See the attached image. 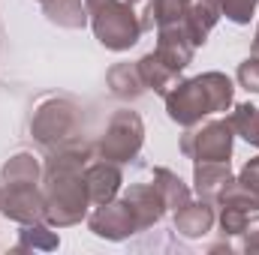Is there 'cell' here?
I'll return each mask as SVG.
<instances>
[{
    "label": "cell",
    "mask_w": 259,
    "mask_h": 255,
    "mask_svg": "<svg viewBox=\"0 0 259 255\" xmlns=\"http://www.w3.org/2000/svg\"><path fill=\"white\" fill-rule=\"evenodd\" d=\"M91 159V147L84 141H69L55 147L42 168L46 192V222L55 228L78 225L88 216L91 195L84 183V165Z\"/></svg>",
    "instance_id": "1"
},
{
    "label": "cell",
    "mask_w": 259,
    "mask_h": 255,
    "mask_svg": "<svg viewBox=\"0 0 259 255\" xmlns=\"http://www.w3.org/2000/svg\"><path fill=\"white\" fill-rule=\"evenodd\" d=\"M232 96H235V84L223 72H202L196 78H178L163 93L169 120L184 129L202 123L205 117L217 111H226L232 105Z\"/></svg>",
    "instance_id": "2"
},
{
    "label": "cell",
    "mask_w": 259,
    "mask_h": 255,
    "mask_svg": "<svg viewBox=\"0 0 259 255\" xmlns=\"http://www.w3.org/2000/svg\"><path fill=\"white\" fill-rule=\"evenodd\" d=\"M88 3V24L94 36L109 51H127L142 36V18L133 12L127 0H84Z\"/></svg>",
    "instance_id": "3"
},
{
    "label": "cell",
    "mask_w": 259,
    "mask_h": 255,
    "mask_svg": "<svg viewBox=\"0 0 259 255\" xmlns=\"http://www.w3.org/2000/svg\"><path fill=\"white\" fill-rule=\"evenodd\" d=\"M78 129H81L78 105L66 96H52V99L39 102L33 117H30V135L46 150H55V147L75 141Z\"/></svg>",
    "instance_id": "4"
},
{
    "label": "cell",
    "mask_w": 259,
    "mask_h": 255,
    "mask_svg": "<svg viewBox=\"0 0 259 255\" xmlns=\"http://www.w3.org/2000/svg\"><path fill=\"white\" fill-rule=\"evenodd\" d=\"M235 132L229 120H205L193 123L181 135V153L193 162H229Z\"/></svg>",
    "instance_id": "5"
},
{
    "label": "cell",
    "mask_w": 259,
    "mask_h": 255,
    "mask_svg": "<svg viewBox=\"0 0 259 255\" xmlns=\"http://www.w3.org/2000/svg\"><path fill=\"white\" fill-rule=\"evenodd\" d=\"M142 144H145V123L136 111L124 108V111L112 114L97 150H100V159H109V162L121 165V162H130V159L139 156Z\"/></svg>",
    "instance_id": "6"
},
{
    "label": "cell",
    "mask_w": 259,
    "mask_h": 255,
    "mask_svg": "<svg viewBox=\"0 0 259 255\" xmlns=\"http://www.w3.org/2000/svg\"><path fill=\"white\" fill-rule=\"evenodd\" d=\"M0 213L18 225L46 222V192L36 183H6L0 192Z\"/></svg>",
    "instance_id": "7"
},
{
    "label": "cell",
    "mask_w": 259,
    "mask_h": 255,
    "mask_svg": "<svg viewBox=\"0 0 259 255\" xmlns=\"http://www.w3.org/2000/svg\"><path fill=\"white\" fill-rule=\"evenodd\" d=\"M88 228L103 240H127L130 234L139 231L136 216L124 198H112L106 204H97L94 213L88 216Z\"/></svg>",
    "instance_id": "8"
},
{
    "label": "cell",
    "mask_w": 259,
    "mask_h": 255,
    "mask_svg": "<svg viewBox=\"0 0 259 255\" xmlns=\"http://www.w3.org/2000/svg\"><path fill=\"white\" fill-rule=\"evenodd\" d=\"M166 66H172L175 72L187 69L193 63L196 45L184 27V21H175V24H163L157 27V51H154Z\"/></svg>",
    "instance_id": "9"
},
{
    "label": "cell",
    "mask_w": 259,
    "mask_h": 255,
    "mask_svg": "<svg viewBox=\"0 0 259 255\" xmlns=\"http://www.w3.org/2000/svg\"><path fill=\"white\" fill-rule=\"evenodd\" d=\"M84 183H88V195H91V204H106L112 198H118L121 183H124V174H121V165L118 162H109V159H97V162H88L84 165Z\"/></svg>",
    "instance_id": "10"
},
{
    "label": "cell",
    "mask_w": 259,
    "mask_h": 255,
    "mask_svg": "<svg viewBox=\"0 0 259 255\" xmlns=\"http://www.w3.org/2000/svg\"><path fill=\"white\" fill-rule=\"evenodd\" d=\"M121 198L130 204L139 231L157 225V222L163 219V213H166V201H163V195H160V189H157L154 183H133Z\"/></svg>",
    "instance_id": "11"
},
{
    "label": "cell",
    "mask_w": 259,
    "mask_h": 255,
    "mask_svg": "<svg viewBox=\"0 0 259 255\" xmlns=\"http://www.w3.org/2000/svg\"><path fill=\"white\" fill-rule=\"evenodd\" d=\"M232 180L229 162H196L193 168V189L202 201L217 204L220 192L226 189V183Z\"/></svg>",
    "instance_id": "12"
},
{
    "label": "cell",
    "mask_w": 259,
    "mask_h": 255,
    "mask_svg": "<svg viewBox=\"0 0 259 255\" xmlns=\"http://www.w3.org/2000/svg\"><path fill=\"white\" fill-rule=\"evenodd\" d=\"M211 225H214V210H211V204L208 201H187L181 210H175V231L181 234V237H205L208 231H211Z\"/></svg>",
    "instance_id": "13"
},
{
    "label": "cell",
    "mask_w": 259,
    "mask_h": 255,
    "mask_svg": "<svg viewBox=\"0 0 259 255\" xmlns=\"http://www.w3.org/2000/svg\"><path fill=\"white\" fill-rule=\"evenodd\" d=\"M217 21H220V0H190V9L184 15V27H187L196 48L208 42V33L214 30Z\"/></svg>",
    "instance_id": "14"
},
{
    "label": "cell",
    "mask_w": 259,
    "mask_h": 255,
    "mask_svg": "<svg viewBox=\"0 0 259 255\" xmlns=\"http://www.w3.org/2000/svg\"><path fill=\"white\" fill-rule=\"evenodd\" d=\"M42 15L66 30H81L88 24V3L84 0H46Z\"/></svg>",
    "instance_id": "15"
},
{
    "label": "cell",
    "mask_w": 259,
    "mask_h": 255,
    "mask_svg": "<svg viewBox=\"0 0 259 255\" xmlns=\"http://www.w3.org/2000/svg\"><path fill=\"white\" fill-rule=\"evenodd\" d=\"M136 66H139V75H142V81H145V90H154V93H160V96L181 78V72H175L172 66H166L154 51L145 54L142 60H136Z\"/></svg>",
    "instance_id": "16"
},
{
    "label": "cell",
    "mask_w": 259,
    "mask_h": 255,
    "mask_svg": "<svg viewBox=\"0 0 259 255\" xmlns=\"http://www.w3.org/2000/svg\"><path fill=\"white\" fill-rule=\"evenodd\" d=\"M58 246H61L58 231H52L49 222H33V225H21L18 243L12 252H52Z\"/></svg>",
    "instance_id": "17"
},
{
    "label": "cell",
    "mask_w": 259,
    "mask_h": 255,
    "mask_svg": "<svg viewBox=\"0 0 259 255\" xmlns=\"http://www.w3.org/2000/svg\"><path fill=\"white\" fill-rule=\"evenodd\" d=\"M106 81H109V90L118 99H139L145 93V81H142L136 63H115L109 69Z\"/></svg>",
    "instance_id": "18"
},
{
    "label": "cell",
    "mask_w": 259,
    "mask_h": 255,
    "mask_svg": "<svg viewBox=\"0 0 259 255\" xmlns=\"http://www.w3.org/2000/svg\"><path fill=\"white\" fill-rule=\"evenodd\" d=\"M187 9H190V0H151L148 9H145V15H142V30L184 21Z\"/></svg>",
    "instance_id": "19"
},
{
    "label": "cell",
    "mask_w": 259,
    "mask_h": 255,
    "mask_svg": "<svg viewBox=\"0 0 259 255\" xmlns=\"http://www.w3.org/2000/svg\"><path fill=\"white\" fill-rule=\"evenodd\" d=\"M154 186L160 189L163 201H166V210H172V213L181 210L187 201H193L187 183H184L175 171H169V168H154Z\"/></svg>",
    "instance_id": "20"
},
{
    "label": "cell",
    "mask_w": 259,
    "mask_h": 255,
    "mask_svg": "<svg viewBox=\"0 0 259 255\" xmlns=\"http://www.w3.org/2000/svg\"><path fill=\"white\" fill-rule=\"evenodd\" d=\"M39 174H42V168H39V162H36L33 153H15V156H9L3 162V171H0L3 183H39Z\"/></svg>",
    "instance_id": "21"
},
{
    "label": "cell",
    "mask_w": 259,
    "mask_h": 255,
    "mask_svg": "<svg viewBox=\"0 0 259 255\" xmlns=\"http://www.w3.org/2000/svg\"><path fill=\"white\" fill-rule=\"evenodd\" d=\"M229 126L235 135H241L247 144L259 147V108L250 102H241L235 105V111L229 114Z\"/></svg>",
    "instance_id": "22"
},
{
    "label": "cell",
    "mask_w": 259,
    "mask_h": 255,
    "mask_svg": "<svg viewBox=\"0 0 259 255\" xmlns=\"http://www.w3.org/2000/svg\"><path fill=\"white\" fill-rule=\"evenodd\" d=\"M217 204H220V207H238V210L256 213V210H259V195L253 189H247L238 177H232V180L226 183V189L220 192Z\"/></svg>",
    "instance_id": "23"
},
{
    "label": "cell",
    "mask_w": 259,
    "mask_h": 255,
    "mask_svg": "<svg viewBox=\"0 0 259 255\" xmlns=\"http://www.w3.org/2000/svg\"><path fill=\"white\" fill-rule=\"evenodd\" d=\"M256 3L259 0H220V15H226L235 24H250Z\"/></svg>",
    "instance_id": "24"
},
{
    "label": "cell",
    "mask_w": 259,
    "mask_h": 255,
    "mask_svg": "<svg viewBox=\"0 0 259 255\" xmlns=\"http://www.w3.org/2000/svg\"><path fill=\"white\" fill-rule=\"evenodd\" d=\"M247 210H238V207H220V231L223 237H238L244 222H247Z\"/></svg>",
    "instance_id": "25"
},
{
    "label": "cell",
    "mask_w": 259,
    "mask_h": 255,
    "mask_svg": "<svg viewBox=\"0 0 259 255\" xmlns=\"http://www.w3.org/2000/svg\"><path fill=\"white\" fill-rule=\"evenodd\" d=\"M238 84L250 93H259V57L250 54L244 63L238 66Z\"/></svg>",
    "instance_id": "26"
},
{
    "label": "cell",
    "mask_w": 259,
    "mask_h": 255,
    "mask_svg": "<svg viewBox=\"0 0 259 255\" xmlns=\"http://www.w3.org/2000/svg\"><path fill=\"white\" fill-rule=\"evenodd\" d=\"M238 237H241V249L244 252L259 255V210L247 216V222H244V228H241Z\"/></svg>",
    "instance_id": "27"
},
{
    "label": "cell",
    "mask_w": 259,
    "mask_h": 255,
    "mask_svg": "<svg viewBox=\"0 0 259 255\" xmlns=\"http://www.w3.org/2000/svg\"><path fill=\"white\" fill-rule=\"evenodd\" d=\"M238 180L247 186V189H253L259 195V156H253L244 168H241V174H238Z\"/></svg>",
    "instance_id": "28"
},
{
    "label": "cell",
    "mask_w": 259,
    "mask_h": 255,
    "mask_svg": "<svg viewBox=\"0 0 259 255\" xmlns=\"http://www.w3.org/2000/svg\"><path fill=\"white\" fill-rule=\"evenodd\" d=\"M253 54L259 57V27H256V36H253Z\"/></svg>",
    "instance_id": "29"
},
{
    "label": "cell",
    "mask_w": 259,
    "mask_h": 255,
    "mask_svg": "<svg viewBox=\"0 0 259 255\" xmlns=\"http://www.w3.org/2000/svg\"><path fill=\"white\" fill-rule=\"evenodd\" d=\"M127 3H139V0H127Z\"/></svg>",
    "instance_id": "30"
},
{
    "label": "cell",
    "mask_w": 259,
    "mask_h": 255,
    "mask_svg": "<svg viewBox=\"0 0 259 255\" xmlns=\"http://www.w3.org/2000/svg\"><path fill=\"white\" fill-rule=\"evenodd\" d=\"M39 3H46V0H39Z\"/></svg>",
    "instance_id": "31"
},
{
    "label": "cell",
    "mask_w": 259,
    "mask_h": 255,
    "mask_svg": "<svg viewBox=\"0 0 259 255\" xmlns=\"http://www.w3.org/2000/svg\"><path fill=\"white\" fill-rule=\"evenodd\" d=\"M0 192H3V189H0Z\"/></svg>",
    "instance_id": "32"
}]
</instances>
